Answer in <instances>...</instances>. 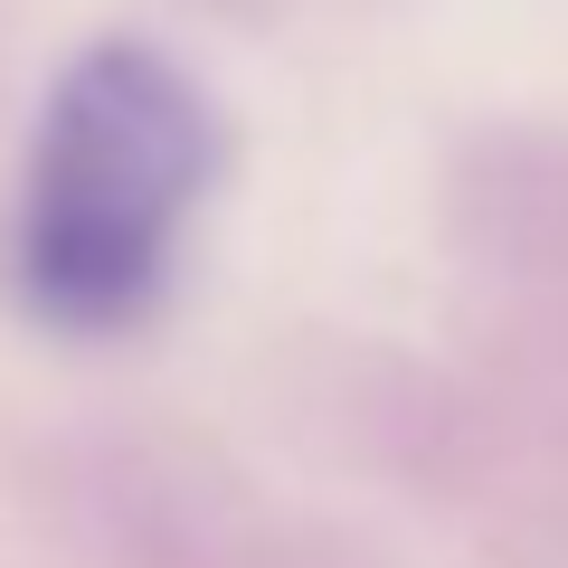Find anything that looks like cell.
I'll list each match as a JSON object with an SVG mask.
<instances>
[{
    "label": "cell",
    "mask_w": 568,
    "mask_h": 568,
    "mask_svg": "<svg viewBox=\"0 0 568 568\" xmlns=\"http://www.w3.org/2000/svg\"><path fill=\"white\" fill-rule=\"evenodd\" d=\"M209 95L142 39H104L58 77L20 209V284L58 332H123L162 304L209 190Z\"/></svg>",
    "instance_id": "cell-1"
}]
</instances>
